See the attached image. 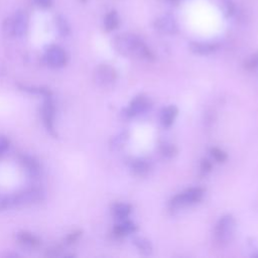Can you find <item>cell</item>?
<instances>
[{
	"mask_svg": "<svg viewBox=\"0 0 258 258\" xmlns=\"http://www.w3.org/2000/svg\"><path fill=\"white\" fill-rule=\"evenodd\" d=\"M160 152L163 156L171 158V157H175L178 154V149L174 144L163 143L160 146Z\"/></svg>",
	"mask_w": 258,
	"mask_h": 258,
	"instance_id": "22",
	"label": "cell"
},
{
	"mask_svg": "<svg viewBox=\"0 0 258 258\" xmlns=\"http://www.w3.org/2000/svg\"><path fill=\"white\" fill-rule=\"evenodd\" d=\"M18 240L22 245L30 248H38L41 245V240L29 232H20L18 234Z\"/></svg>",
	"mask_w": 258,
	"mask_h": 258,
	"instance_id": "14",
	"label": "cell"
},
{
	"mask_svg": "<svg viewBox=\"0 0 258 258\" xmlns=\"http://www.w3.org/2000/svg\"><path fill=\"white\" fill-rule=\"evenodd\" d=\"M35 3L42 9H50L53 5V0H35Z\"/></svg>",
	"mask_w": 258,
	"mask_h": 258,
	"instance_id": "32",
	"label": "cell"
},
{
	"mask_svg": "<svg viewBox=\"0 0 258 258\" xmlns=\"http://www.w3.org/2000/svg\"><path fill=\"white\" fill-rule=\"evenodd\" d=\"M11 198L12 207H26L42 201L44 198V193L40 189L31 188L23 192H20L14 196H11Z\"/></svg>",
	"mask_w": 258,
	"mask_h": 258,
	"instance_id": "3",
	"label": "cell"
},
{
	"mask_svg": "<svg viewBox=\"0 0 258 258\" xmlns=\"http://www.w3.org/2000/svg\"><path fill=\"white\" fill-rule=\"evenodd\" d=\"M18 86L22 91H25L27 93H31V94H35V95H42L44 98L53 97V92L49 88L30 87V86H26V85H22V84H18Z\"/></svg>",
	"mask_w": 258,
	"mask_h": 258,
	"instance_id": "16",
	"label": "cell"
},
{
	"mask_svg": "<svg viewBox=\"0 0 258 258\" xmlns=\"http://www.w3.org/2000/svg\"><path fill=\"white\" fill-rule=\"evenodd\" d=\"M178 113H179V110L174 105L164 108L161 111V115H160L161 124L164 127H170L171 125H173V123L175 122V119L178 116Z\"/></svg>",
	"mask_w": 258,
	"mask_h": 258,
	"instance_id": "13",
	"label": "cell"
},
{
	"mask_svg": "<svg viewBox=\"0 0 258 258\" xmlns=\"http://www.w3.org/2000/svg\"><path fill=\"white\" fill-rule=\"evenodd\" d=\"M201 169L205 174L209 173V171H211L212 169V163L208 159H203L201 162Z\"/></svg>",
	"mask_w": 258,
	"mask_h": 258,
	"instance_id": "31",
	"label": "cell"
},
{
	"mask_svg": "<svg viewBox=\"0 0 258 258\" xmlns=\"http://www.w3.org/2000/svg\"><path fill=\"white\" fill-rule=\"evenodd\" d=\"M131 212V206L128 204H115L112 208V214L119 220H124L129 216Z\"/></svg>",
	"mask_w": 258,
	"mask_h": 258,
	"instance_id": "17",
	"label": "cell"
},
{
	"mask_svg": "<svg viewBox=\"0 0 258 258\" xmlns=\"http://www.w3.org/2000/svg\"><path fill=\"white\" fill-rule=\"evenodd\" d=\"M62 248L61 247H53L51 249H48L46 255L47 256H51V257H57V256H60L61 255V252H62Z\"/></svg>",
	"mask_w": 258,
	"mask_h": 258,
	"instance_id": "30",
	"label": "cell"
},
{
	"mask_svg": "<svg viewBox=\"0 0 258 258\" xmlns=\"http://www.w3.org/2000/svg\"><path fill=\"white\" fill-rule=\"evenodd\" d=\"M236 220L232 215H225L223 216L217 223L214 231L215 239L218 243L225 245L230 243L236 233Z\"/></svg>",
	"mask_w": 258,
	"mask_h": 258,
	"instance_id": "2",
	"label": "cell"
},
{
	"mask_svg": "<svg viewBox=\"0 0 258 258\" xmlns=\"http://www.w3.org/2000/svg\"><path fill=\"white\" fill-rule=\"evenodd\" d=\"M211 154L218 162H224L228 158L227 153L225 151H223L222 149L217 148V147H214V148L211 149Z\"/></svg>",
	"mask_w": 258,
	"mask_h": 258,
	"instance_id": "25",
	"label": "cell"
},
{
	"mask_svg": "<svg viewBox=\"0 0 258 258\" xmlns=\"http://www.w3.org/2000/svg\"><path fill=\"white\" fill-rule=\"evenodd\" d=\"M115 50L124 57H137L151 61L154 59L150 50L136 36L131 34H122L117 36L113 42Z\"/></svg>",
	"mask_w": 258,
	"mask_h": 258,
	"instance_id": "1",
	"label": "cell"
},
{
	"mask_svg": "<svg viewBox=\"0 0 258 258\" xmlns=\"http://www.w3.org/2000/svg\"><path fill=\"white\" fill-rule=\"evenodd\" d=\"M133 243L136 248L144 255H149L152 253V245L149 240L143 237H135L133 239Z\"/></svg>",
	"mask_w": 258,
	"mask_h": 258,
	"instance_id": "18",
	"label": "cell"
},
{
	"mask_svg": "<svg viewBox=\"0 0 258 258\" xmlns=\"http://www.w3.org/2000/svg\"><path fill=\"white\" fill-rule=\"evenodd\" d=\"M154 28L156 31L167 35H173L178 32V25L170 17H161L157 19L154 22Z\"/></svg>",
	"mask_w": 258,
	"mask_h": 258,
	"instance_id": "10",
	"label": "cell"
},
{
	"mask_svg": "<svg viewBox=\"0 0 258 258\" xmlns=\"http://www.w3.org/2000/svg\"><path fill=\"white\" fill-rule=\"evenodd\" d=\"M189 48H190V51L195 55L208 56L215 53L218 49V46L213 44H206V43H191Z\"/></svg>",
	"mask_w": 258,
	"mask_h": 258,
	"instance_id": "12",
	"label": "cell"
},
{
	"mask_svg": "<svg viewBox=\"0 0 258 258\" xmlns=\"http://www.w3.org/2000/svg\"><path fill=\"white\" fill-rule=\"evenodd\" d=\"M204 193L205 191L201 188L189 189L173 198L170 201V206L173 208H181L196 204L202 200Z\"/></svg>",
	"mask_w": 258,
	"mask_h": 258,
	"instance_id": "4",
	"label": "cell"
},
{
	"mask_svg": "<svg viewBox=\"0 0 258 258\" xmlns=\"http://www.w3.org/2000/svg\"><path fill=\"white\" fill-rule=\"evenodd\" d=\"M149 107H150V102L148 98H146L145 96H137L131 101L130 105L125 109L124 114L126 117L130 118L145 112Z\"/></svg>",
	"mask_w": 258,
	"mask_h": 258,
	"instance_id": "9",
	"label": "cell"
},
{
	"mask_svg": "<svg viewBox=\"0 0 258 258\" xmlns=\"http://www.w3.org/2000/svg\"><path fill=\"white\" fill-rule=\"evenodd\" d=\"M42 116L44 124L48 132L55 138L58 137V133L55 127V117H56V105L52 97L45 98L43 107H42Z\"/></svg>",
	"mask_w": 258,
	"mask_h": 258,
	"instance_id": "5",
	"label": "cell"
},
{
	"mask_svg": "<svg viewBox=\"0 0 258 258\" xmlns=\"http://www.w3.org/2000/svg\"><path fill=\"white\" fill-rule=\"evenodd\" d=\"M20 161L32 177H38L41 174V164L35 157L23 154L20 156Z\"/></svg>",
	"mask_w": 258,
	"mask_h": 258,
	"instance_id": "11",
	"label": "cell"
},
{
	"mask_svg": "<svg viewBox=\"0 0 258 258\" xmlns=\"http://www.w3.org/2000/svg\"><path fill=\"white\" fill-rule=\"evenodd\" d=\"M12 208V198L11 196L0 194V211L8 210Z\"/></svg>",
	"mask_w": 258,
	"mask_h": 258,
	"instance_id": "27",
	"label": "cell"
},
{
	"mask_svg": "<svg viewBox=\"0 0 258 258\" xmlns=\"http://www.w3.org/2000/svg\"><path fill=\"white\" fill-rule=\"evenodd\" d=\"M10 147V139L7 136L0 135V154L6 152Z\"/></svg>",
	"mask_w": 258,
	"mask_h": 258,
	"instance_id": "29",
	"label": "cell"
},
{
	"mask_svg": "<svg viewBox=\"0 0 258 258\" xmlns=\"http://www.w3.org/2000/svg\"><path fill=\"white\" fill-rule=\"evenodd\" d=\"M81 2H82V3H86V2H87V0H81Z\"/></svg>",
	"mask_w": 258,
	"mask_h": 258,
	"instance_id": "33",
	"label": "cell"
},
{
	"mask_svg": "<svg viewBox=\"0 0 258 258\" xmlns=\"http://www.w3.org/2000/svg\"><path fill=\"white\" fill-rule=\"evenodd\" d=\"M82 236V231L81 230H76L72 233H70L67 238H66V244L67 245H73L75 244L79 239L80 237Z\"/></svg>",
	"mask_w": 258,
	"mask_h": 258,
	"instance_id": "28",
	"label": "cell"
},
{
	"mask_svg": "<svg viewBox=\"0 0 258 258\" xmlns=\"http://www.w3.org/2000/svg\"><path fill=\"white\" fill-rule=\"evenodd\" d=\"M221 10L226 18H230L235 13V6L232 0H221Z\"/></svg>",
	"mask_w": 258,
	"mask_h": 258,
	"instance_id": "23",
	"label": "cell"
},
{
	"mask_svg": "<svg viewBox=\"0 0 258 258\" xmlns=\"http://www.w3.org/2000/svg\"><path fill=\"white\" fill-rule=\"evenodd\" d=\"M127 138H128L127 132H121V133H119L117 136H115V137L112 138L111 143H110V144H111L110 146H111L113 149H119V148H121V147L124 145V143L126 142Z\"/></svg>",
	"mask_w": 258,
	"mask_h": 258,
	"instance_id": "24",
	"label": "cell"
},
{
	"mask_svg": "<svg viewBox=\"0 0 258 258\" xmlns=\"http://www.w3.org/2000/svg\"><path fill=\"white\" fill-rule=\"evenodd\" d=\"M245 69L248 71H252L258 67V54L252 55L246 62H245Z\"/></svg>",
	"mask_w": 258,
	"mask_h": 258,
	"instance_id": "26",
	"label": "cell"
},
{
	"mask_svg": "<svg viewBox=\"0 0 258 258\" xmlns=\"http://www.w3.org/2000/svg\"><path fill=\"white\" fill-rule=\"evenodd\" d=\"M95 83L100 87H108L117 80V72L109 65L98 66L93 74Z\"/></svg>",
	"mask_w": 258,
	"mask_h": 258,
	"instance_id": "6",
	"label": "cell"
},
{
	"mask_svg": "<svg viewBox=\"0 0 258 258\" xmlns=\"http://www.w3.org/2000/svg\"><path fill=\"white\" fill-rule=\"evenodd\" d=\"M56 26H57V28H58L59 33H60L62 36H64V37L68 36V35L70 34V32H71L70 25H69L68 21H67L63 16H58V17L56 18Z\"/></svg>",
	"mask_w": 258,
	"mask_h": 258,
	"instance_id": "21",
	"label": "cell"
},
{
	"mask_svg": "<svg viewBox=\"0 0 258 258\" xmlns=\"http://www.w3.org/2000/svg\"><path fill=\"white\" fill-rule=\"evenodd\" d=\"M136 226L134 225V223L130 222V221H123L120 224H117L114 229H113V233L117 236V237H122L125 236L127 234L133 233L136 231Z\"/></svg>",
	"mask_w": 258,
	"mask_h": 258,
	"instance_id": "15",
	"label": "cell"
},
{
	"mask_svg": "<svg viewBox=\"0 0 258 258\" xmlns=\"http://www.w3.org/2000/svg\"><path fill=\"white\" fill-rule=\"evenodd\" d=\"M119 26V18L116 12H110L104 20V27L107 32H112L116 30Z\"/></svg>",
	"mask_w": 258,
	"mask_h": 258,
	"instance_id": "20",
	"label": "cell"
},
{
	"mask_svg": "<svg viewBox=\"0 0 258 258\" xmlns=\"http://www.w3.org/2000/svg\"><path fill=\"white\" fill-rule=\"evenodd\" d=\"M131 169L136 176H145L149 171V164L142 159H136L131 164Z\"/></svg>",
	"mask_w": 258,
	"mask_h": 258,
	"instance_id": "19",
	"label": "cell"
},
{
	"mask_svg": "<svg viewBox=\"0 0 258 258\" xmlns=\"http://www.w3.org/2000/svg\"><path fill=\"white\" fill-rule=\"evenodd\" d=\"M14 37H23L29 29V17L24 11H19L11 18Z\"/></svg>",
	"mask_w": 258,
	"mask_h": 258,
	"instance_id": "8",
	"label": "cell"
},
{
	"mask_svg": "<svg viewBox=\"0 0 258 258\" xmlns=\"http://www.w3.org/2000/svg\"><path fill=\"white\" fill-rule=\"evenodd\" d=\"M253 256H254V257H258V254H254Z\"/></svg>",
	"mask_w": 258,
	"mask_h": 258,
	"instance_id": "34",
	"label": "cell"
},
{
	"mask_svg": "<svg viewBox=\"0 0 258 258\" xmlns=\"http://www.w3.org/2000/svg\"><path fill=\"white\" fill-rule=\"evenodd\" d=\"M46 63L52 68H62L68 62V56L65 50L59 46H51L45 55Z\"/></svg>",
	"mask_w": 258,
	"mask_h": 258,
	"instance_id": "7",
	"label": "cell"
}]
</instances>
